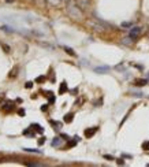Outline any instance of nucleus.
<instances>
[{"mask_svg": "<svg viewBox=\"0 0 149 167\" xmlns=\"http://www.w3.org/2000/svg\"><path fill=\"white\" fill-rule=\"evenodd\" d=\"M146 84H148V80H145V78H137L134 81V85H137V86H144Z\"/></svg>", "mask_w": 149, "mask_h": 167, "instance_id": "2", "label": "nucleus"}, {"mask_svg": "<svg viewBox=\"0 0 149 167\" xmlns=\"http://www.w3.org/2000/svg\"><path fill=\"white\" fill-rule=\"evenodd\" d=\"M60 137H63V140H67V141H68V140H70V137H68V136H67V134H62V136H60Z\"/></svg>", "mask_w": 149, "mask_h": 167, "instance_id": "15", "label": "nucleus"}, {"mask_svg": "<svg viewBox=\"0 0 149 167\" xmlns=\"http://www.w3.org/2000/svg\"><path fill=\"white\" fill-rule=\"evenodd\" d=\"M142 149H144V151H149V141L142 142Z\"/></svg>", "mask_w": 149, "mask_h": 167, "instance_id": "10", "label": "nucleus"}, {"mask_svg": "<svg viewBox=\"0 0 149 167\" xmlns=\"http://www.w3.org/2000/svg\"><path fill=\"white\" fill-rule=\"evenodd\" d=\"M118 164H124V162H123V159H118Z\"/></svg>", "mask_w": 149, "mask_h": 167, "instance_id": "16", "label": "nucleus"}, {"mask_svg": "<svg viewBox=\"0 0 149 167\" xmlns=\"http://www.w3.org/2000/svg\"><path fill=\"white\" fill-rule=\"evenodd\" d=\"M73 119H74V114H71V112L64 115V122H66V123H71V122H73Z\"/></svg>", "mask_w": 149, "mask_h": 167, "instance_id": "5", "label": "nucleus"}, {"mask_svg": "<svg viewBox=\"0 0 149 167\" xmlns=\"http://www.w3.org/2000/svg\"><path fill=\"white\" fill-rule=\"evenodd\" d=\"M60 144H62V141H60V138H59V137H56V138L52 141V145H53V147H58V145H60Z\"/></svg>", "mask_w": 149, "mask_h": 167, "instance_id": "8", "label": "nucleus"}, {"mask_svg": "<svg viewBox=\"0 0 149 167\" xmlns=\"http://www.w3.org/2000/svg\"><path fill=\"white\" fill-rule=\"evenodd\" d=\"M64 49H66V52H67V53H70L71 56H75V52H74L73 49H71V48H68V47H64Z\"/></svg>", "mask_w": 149, "mask_h": 167, "instance_id": "11", "label": "nucleus"}, {"mask_svg": "<svg viewBox=\"0 0 149 167\" xmlns=\"http://www.w3.org/2000/svg\"><path fill=\"white\" fill-rule=\"evenodd\" d=\"M104 158L108 160H114V156H111V155H104Z\"/></svg>", "mask_w": 149, "mask_h": 167, "instance_id": "14", "label": "nucleus"}, {"mask_svg": "<svg viewBox=\"0 0 149 167\" xmlns=\"http://www.w3.org/2000/svg\"><path fill=\"white\" fill-rule=\"evenodd\" d=\"M148 77H149V73H148Z\"/></svg>", "mask_w": 149, "mask_h": 167, "instance_id": "18", "label": "nucleus"}, {"mask_svg": "<svg viewBox=\"0 0 149 167\" xmlns=\"http://www.w3.org/2000/svg\"><path fill=\"white\" fill-rule=\"evenodd\" d=\"M97 132V127H93V129H86L85 130V136L88 137V138H90V137L94 134V133H96Z\"/></svg>", "mask_w": 149, "mask_h": 167, "instance_id": "4", "label": "nucleus"}, {"mask_svg": "<svg viewBox=\"0 0 149 167\" xmlns=\"http://www.w3.org/2000/svg\"><path fill=\"white\" fill-rule=\"evenodd\" d=\"M140 33H141V27H133L131 30H130V37H131V38H135Z\"/></svg>", "mask_w": 149, "mask_h": 167, "instance_id": "1", "label": "nucleus"}, {"mask_svg": "<svg viewBox=\"0 0 149 167\" xmlns=\"http://www.w3.org/2000/svg\"><path fill=\"white\" fill-rule=\"evenodd\" d=\"M94 71L99 74H103V73H107V71H110V67L108 66H100V67H96L94 69Z\"/></svg>", "mask_w": 149, "mask_h": 167, "instance_id": "3", "label": "nucleus"}, {"mask_svg": "<svg viewBox=\"0 0 149 167\" xmlns=\"http://www.w3.org/2000/svg\"><path fill=\"white\" fill-rule=\"evenodd\" d=\"M130 26H131V23H130V22H123L122 23V27H130Z\"/></svg>", "mask_w": 149, "mask_h": 167, "instance_id": "13", "label": "nucleus"}, {"mask_svg": "<svg viewBox=\"0 0 149 167\" xmlns=\"http://www.w3.org/2000/svg\"><path fill=\"white\" fill-rule=\"evenodd\" d=\"M32 129H36V130H37L38 133H43V132H44V129L41 127L40 125H37V123H34V125H32Z\"/></svg>", "mask_w": 149, "mask_h": 167, "instance_id": "7", "label": "nucleus"}, {"mask_svg": "<svg viewBox=\"0 0 149 167\" xmlns=\"http://www.w3.org/2000/svg\"><path fill=\"white\" fill-rule=\"evenodd\" d=\"M25 151H26V152H36V153H41V151H38V149H32V148H25Z\"/></svg>", "mask_w": 149, "mask_h": 167, "instance_id": "12", "label": "nucleus"}, {"mask_svg": "<svg viewBox=\"0 0 149 167\" xmlns=\"http://www.w3.org/2000/svg\"><path fill=\"white\" fill-rule=\"evenodd\" d=\"M32 85H33L32 82H26V88H32Z\"/></svg>", "mask_w": 149, "mask_h": 167, "instance_id": "17", "label": "nucleus"}, {"mask_svg": "<svg viewBox=\"0 0 149 167\" xmlns=\"http://www.w3.org/2000/svg\"><path fill=\"white\" fill-rule=\"evenodd\" d=\"M67 91V84L66 82H62V85H60V89H59V94H62Z\"/></svg>", "mask_w": 149, "mask_h": 167, "instance_id": "6", "label": "nucleus"}, {"mask_svg": "<svg viewBox=\"0 0 149 167\" xmlns=\"http://www.w3.org/2000/svg\"><path fill=\"white\" fill-rule=\"evenodd\" d=\"M49 123L52 125V126H55V129H58V127H62V123H60V122H55V121H49Z\"/></svg>", "mask_w": 149, "mask_h": 167, "instance_id": "9", "label": "nucleus"}]
</instances>
